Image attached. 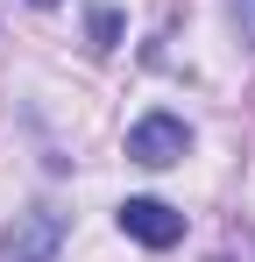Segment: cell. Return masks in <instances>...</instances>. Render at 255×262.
Listing matches in <instances>:
<instances>
[{
    "mask_svg": "<svg viewBox=\"0 0 255 262\" xmlns=\"http://www.w3.org/2000/svg\"><path fill=\"white\" fill-rule=\"evenodd\" d=\"M121 234L142 241V248H177L184 241V213L163 206V199H128L121 206Z\"/></svg>",
    "mask_w": 255,
    "mask_h": 262,
    "instance_id": "3957f363",
    "label": "cell"
},
{
    "mask_svg": "<svg viewBox=\"0 0 255 262\" xmlns=\"http://www.w3.org/2000/svg\"><path fill=\"white\" fill-rule=\"evenodd\" d=\"M85 29H92V50H114V43H121V14H114V7H92Z\"/></svg>",
    "mask_w": 255,
    "mask_h": 262,
    "instance_id": "277c9868",
    "label": "cell"
},
{
    "mask_svg": "<svg viewBox=\"0 0 255 262\" xmlns=\"http://www.w3.org/2000/svg\"><path fill=\"white\" fill-rule=\"evenodd\" d=\"M234 21H241V36L255 43V0H234Z\"/></svg>",
    "mask_w": 255,
    "mask_h": 262,
    "instance_id": "5b68a950",
    "label": "cell"
},
{
    "mask_svg": "<svg viewBox=\"0 0 255 262\" xmlns=\"http://www.w3.org/2000/svg\"><path fill=\"white\" fill-rule=\"evenodd\" d=\"M29 7H57V0H29Z\"/></svg>",
    "mask_w": 255,
    "mask_h": 262,
    "instance_id": "8992f818",
    "label": "cell"
},
{
    "mask_svg": "<svg viewBox=\"0 0 255 262\" xmlns=\"http://www.w3.org/2000/svg\"><path fill=\"white\" fill-rule=\"evenodd\" d=\"M64 234H71V213L29 206V213H14V227L0 234V262H57L64 255Z\"/></svg>",
    "mask_w": 255,
    "mask_h": 262,
    "instance_id": "6da1fadb",
    "label": "cell"
},
{
    "mask_svg": "<svg viewBox=\"0 0 255 262\" xmlns=\"http://www.w3.org/2000/svg\"><path fill=\"white\" fill-rule=\"evenodd\" d=\"M184 149H192V128H184L177 114H142V121L128 128V156H135L142 170H170V163H184Z\"/></svg>",
    "mask_w": 255,
    "mask_h": 262,
    "instance_id": "7a4b0ae2",
    "label": "cell"
}]
</instances>
